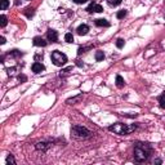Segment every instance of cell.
<instances>
[{
    "mask_svg": "<svg viewBox=\"0 0 165 165\" xmlns=\"http://www.w3.org/2000/svg\"><path fill=\"white\" fill-rule=\"evenodd\" d=\"M133 155H134V160L137 163H143L151 155V146L147 143H137L134 146Z\"/></svg>",
    "mask_w": 165,
    "mask_h": 165,
    "instance_id": "cell-1",
    "label": "cell"
},
{
    "mask_svg": "<svg viewBox=\"0 0 165 165\" xmlns=\"http://www.w3.org/2000/svg\"><path fill=\"white\" fill-rule=\"evenodd\" d=\"M135 129H137V125L135 124L128 125V124H123V123H116V124L111 125L108 128V130L114 132L116 134H120V135H127V134H130L132 132H134Z\"/></svg>",
    "mask_w": 165,
    "mask_h": 165,
    "instance_id": "cell-2",
    "label": "cell"
},
{
    "mask_svg": "<svg viewBox=\"0 0 165 165\" xmlns=\"http://www.w3.org/2000/svg\"><path fill=\"white\" fill-rule=\"evenodd\" d=\"M71 134L77 140H84V138H89L92 135V132L88 130L85 127H81V125H74L71 128Z\"/></svg>",
    "mask_w": 165,
    "mask_h": 165,
    "instance_id": "cell-3",
    "label": "cell"
},
{
    "mask_svg": "<svg viewBox=\"0 0 165 165\" xmlns=\"http://www.w3.org/2000/svg\"><path fill=\"white\" fill-rule=\"evenodd\" d=\"M50 58H52V62L56 64V66H63V64H66V62H67V56L59 50L52 52Z\"/></svg>",
    "mask_w": 165,
    "mask_h": 165,
    "instance_id": "cell-4",
    "label": "cell"
},
{
    "mask_svg": "<svg viewBox=\"0 0 165 165\" xmlns=\"http://www.w3.org/2000/svg\"><path fill=\"white\" fill-rule=\"evenodd\" d=\"M85 11H86V12H89V13H92V12L101 13V12H103V8H102V5L97 4V3H90V4H89L88 6H86Z\"/></svg>",
    "mask_w": 165,
    "mask_h": 165,
    "instance_id": "cell-5",
    "label": "cell"
},
{
    "mask_svg": "<svg viewBox=\"0 0 165 165\" xmlns=\"http://www.w3.org/2000/svg\"><path fill=\"white\" fill-rule=\"evenodd\" d=\"M47 38H48V40L49 41H52V43H56V41L58 40V32L54 31V30H48Z\"/></svg>",
    "mask_w": 165,
    "mask_h": 165,
    "instance_id": "cell-6",
    "label": "cell"
},
{
    "mask_svg": "<svg viewBox=\"0 0 165 165\" xmlns=\"http://www.w3.org/2000/svg\"><path fill=\"white\" fill-rule=\"evenodd\" d=\"M32 72L34 74H40V72H43V71L45 70V67H44V64L43 63H40V62H35L34 64H32Z\"/></svg>",
    "mask_w": 165,
    "mask_h": 165,
    "instance_id": "cell-7",
    "label": "cell"
},
{
    "mask_svg": "<svg viewBox=\"0 0 165 165\" xmlns=\"http://www.w3.org/2000/svg\"><path fill=\"white\" fill-rule=\"evenodd\" d=\"M76 32L80 35V36H83V35H86V34H88V32H89V26H88V25H85V23L80 25L79 27H77Z\"/></svg>",
    "mask_w": 165,
    "mask_h": 165,
    "instance_id": "cell-8",
    "label": "cell"
},
{
    "mask_svg": "<svg viewBox=\"0 0 165 165\" xmlns=\"http://www.w3.org/2000/svg\"><path fill=\"white\" fill-rule=\"evenodd\" d=\"M35 147H36V150H39V151H47L48 148L50 147V143H48V142H38L36 144H35Z\"/></svg>",
    "mask_w": 165,
    "mask_h": 165,
    "instance_id": "cell-9",
    "label": "cell"
},
{
    "mask_svg": "<svg viewBox=\"0 0 165 165\" xmlns=\"http://www.w3.org/2000/svg\"><path fill=\"white\" fill-rule=\"evenodd\" d=\"M32 44L35 45V47H47V41L44 40L43 38H40V36H36V38H34V41H32Z\"/></svg>",
    "mask_w": 165,
    "mask_h": 165,
    "instance_id": "cell-10",
    "label": "cell"
},
{
    "mask_svg": "<svg viewBox=\"0 0 165 165\" xmlns=\"http://www.w3.org/2000/svg\"><path fill=\"white\" fill-rule=\"evenodd\" d=\"M94 23L98 26V27H110V22L105 18H98L94 21Z\"/></svg>",
    "mask_w": 165,
    "mask_h": 165,
    "instance_id": "cell-11",
    "label": "cell"
},
{
    "mask_svg": "<svg viewBox=\"0 0 165 165\" xmlns=\"http://www.w3.org/2000/svg\"><path fill=\"white\" fill-rule=\"evenodd\" d=\"M124 84H125V81H124V79H123L120 75L116 76V86H118V88H123Z\"/></svg>",
    "mask_w": 165,
    "mask_h": 165,
    "instance_id": "cell-12",
    "label": "cell"
},
{
    "mask_svg": "<svg viewBox=\"0 0 165 165\" xmlns=\"http://www.w3.org/2000/svg\"><path fill=\"white\" fill-rule=\"evenodd\" d=\"M23 13H25V16L27 18H31L32 16H34V13H35V9L34 8H26L23 11Z\"/></svg>",
    "mask_w": 165,
    "mask_h": 165,
    "instance_id": "cell-13",
    "label": "cell"
},
{
    "mask_svg": "<svg viewBox=\"0 0 165 165\" xmlns=\"http://www.w3.org/2000/svg\"><path fill=\"white\" fill-rule=\"evenodd\" d=\"M9 6V0H0V9L1 11H5Z\"/></svg>",
    "mask_w": 165,
    "mask_h": 165,
    "instance_id": "cell-14",
    "label": "cell"
},
{
    "mask_svg": "<svg viewBox=\"0 0 165 165\" xmlns=\"http://www.w3.org/2000/svg\"><path fill=\"white\" fill-rule=\"evenodd\" d=\"M103 58H105V53H103L102 50H98L96 52V61H103Z\"/></svg>",
    "mask_w": 165,
    "mask_h": 165,
    "instance_id": "cell-15",
    "label": "cell"
},
{
    "mask_svg": "<svg viewBox=\"0 0 165 165\" xmlns=\"http://www.w3.org/2000/svg\"><path fill=\"white\" fill-rule=\"evenodd\" d=\"M64 41H67V43H74V35L71 34V32H67V34L64 35Z\"/></svg>",
    "mask_w": 165,
    "mask_h": 165,
    "instance_id": "cell-16",
    "label": "cell"
},
{
    "mask_svg": "<svg viewBox=\"0 0 165 165\" xmlns=\"http://www.w3.org/2000/svg\"><path fill=\"white\" fill-rule=\"evenodd\" d=\"M106 1H107L111 6H118V5H120V4H121L123 0H106Z\"/></svg>",
    "mask_w": 165,
    "mask_h": 165,
    "instance_id": "cell-17",
    "label": "cell"
},
{
    "mask_svg": "<svg viewBox=\"0 0 165 165\" xmlns=\"http://www.w3.org/2000/svg\"><path fill=\"white\" fill-rule=\"evenodd\" d=\"M9 54H11L12 57H14V58H19L23 53H22V52H19V50H17V49H14V50H12Z\"/></svg>",
    "mask_w": 165,
    "mask_h": 165,
    "instance_id": "cell-18",
    "label": "cell"
},
{
    "mask_svg": "<svg viewBox=\"0 0 165 165\" xmlns=\"http://www.w3.org/2000/svg\"><path fill=\"white\" fill-rule=\"evenodd\" d=\"M6 23H8V18L5 16H0V26L1 27H5Z\"/></svg>",
    "mask_w": 165,
    "mask_h": 165,
    "instance_id": "cell-19",
    "label": "cell"
},
{
    "mask_svg": "<svg viewBox=\"0 0 165 165\" xmlns=\"http://www.w3.org/2000/svg\"><path fill=\"white\" fill-rule=\"evenodd\" d=\"M159 103H160V107H161V108H165V93H163V94L160 96Z\"/></svg>",
    "mask_w": 165,
    "mask_h": 165,
    "instance_id": "cell-20",
    "label": "cell"
},
{
    "mask_svg": "<svg viewBox=\"0 0 165 165\" xmlns=\"http://www.w3.org/2000/svg\"><path fill=\"white\" fill-rule=\"evenodd\" d=\"M125 16H127V11H125V9H121V11H119V12H118L116 17H118L119 19H123V18L125 17Z\"/></svg>",
    "mask_w": 165,
    "mask_h": 165,
    "instance_id": "cell-21",
    "label": "cell"
},
{
    "mask_svg": "<svg viewBox=\"0 0 165 165\" xmlns=\"http://www.w3.org/2000/svg\"><path fill=\"white\" fill-rule=\"evenodd\" d=\"M81 98H83V96H81V94H79L77 97H74V98H70V99H67V103H70V105H71V103H74V102H77V101H80V99H81Z\"/></svg>",
    "mask_w": 165,
    "mask_h": 165,
    "instance_id": "cell-22",
    "label": "cell"
},
{
    "mask_svg": "<svg viewBox=\"0 0 165 165\" xmlns=\"http://www.w3.org/2000/svg\"><path fill=\"white\" fill-rule=\"evenodd\" d=\"M11 164H16V160L12 155H8V157H6V165H11Z\"/></svg>",
    "mask_w": 165,
    "mask_h": 165,
    "instance_id": "cell-23",
    "label": "cell"
},
{
    "mask_svg": "<svg viewBox=\"0 0 165 165\" xmlns=\"http://www.w3.org/2000/svg\"><path fill=\"white\" fill-rule=\"evenodd\" d=\"M124 44H125V41L123 40V39H118V40H116V47H118L119 49H121V48L124 47Z\"/></svg>",
    "mask_w": 165,
    "mask_h": 165,
    "instance_id": "cell-24",
    "label": "cell"
},
{
    "mask_svg": "<svg viewBox=\"0 0 165 165\" xmlns=\"http://www.w3.org/2000/svg\"><path fill=\"white\" fill-rule=\"evenodd\" d=\"M70 71H72V67H67V69L62 70V71H61V74H59V76L62 77V76H64V75H67V74H69Z\"/></svg>",
    "mask_w": 165,
    "mask_h": 165,
    "instance_id": "cell-25",
    "label": "cell"
},
{
    "mask_svg": "<svg viewBox=\"0 0 165 165\" xmlns=\"http://www.w3.org/2000/svg\"><path fill=\"white\" fill-rule=\"evenodd\" d=\"M88 49H90V47H80L79 49H77V54H83V53H85V50H88Z\"/></svg>",
    "mask_w": 165,
    "mask_h": 165,
    "instance_id": "cell-26",
    "label": "cell"
},
{
    "mask_svg": "<svg viewBox=\"0 0 165 165\" xmlns=\"http://www.w3.org/2000/svg\"><path fill=\"white\" fill-rule=\"evenodd\" d=\"M14 71H16V67H11V69H6V72H8L9 76H13L14 75Z\"/></svg>",
    "mask_w": 165,
    "mask_h": 165,
    "instance_id": "cell-27",
    "label": "cell"
},
{
    "mask_svg": "<svg viewBox=\"0 0 165 165\" xmlns=\"http://www.w3.org/2000/svg\"><path fill=\"white\" fill-rule=\"evenodd\" d=\"M75 4H84V3H86L88 0H72Z\"/></svg>",
    "mask_w": 165,
    "mask_h": 165,
    "instance_id": "cell-28",
    "label": "cell"
},
{
    "mask_svg": "<svg viewBox=\"0 0 165 165\" xmlns=\"http://www.w3.org/2000/svg\"><path fill=\"white\" fill-rule=\"evenodd\" d=\"M18 80H19V81H26V80H27V77H26L25 75H19L18 76Z\"/></svg>",
    "mask_w": 165,
    "mask_h": 165,
    "instance_id": "cell-29",
    "label": "cell"
},
{
    "mask_svg": "<svg viewBox=\"0 0 165 165\" xmlns=\"http://www.w3.org/2000/svg\"><path fill=\"white\" fill-rule=\"evenodd\" d=\"M5 43H6V41H5V38H4V36H1V38H0V44L4 45Z\"/></svg>",
    "mask_w": 165,
    "mask_h": 165,
    "instance_id": "cell-30",
    "label": "cell"
},
{
    "mask_svg": "<svg viewBox=\"0 0 165 165\" xmlns=\"http://www.w3.org/2000/svg\"><path fill=\"white\" fill-rule=\"evenodd\" d=\"M35 59H36V62H38L39 59H43V54H41V56H40V54H38V56H35Z\"/></svg>",
    "mask_w": 165,
    "mask_h": 165,
    "instance_id": "cell-31",
    "label": "cell"
},
{
    "mask_svg": "<svg viewBox=\"0 0 165 165\" xmlns=\"http://www.w3.org/2000/svg\"><path fill=\"white\" fill-rule=\"evenodd\" d=\"M76 64H77V66H79V67H83V66H84V64H83L81 62H80V61H77V63H76Z\"/></svg>",
    "mask_w": 165,
    "mask_h": 165,
    "instance_id": "cell-32",
    "label": "cell"
},
{
    "mask_svg": "<svg viewBox=\"0 0 165 165\" xmlns=\"http://www.w3.org/2000/svg\"><path fill=\"white\" fill-rule=\"evenodd\" d=\"M155 164H161V160L160 159H156V160H155Z\"/></svg>",
    "mask_w": 165,
    "mask_h": 165,
    "instance_id": "cell-33",
    "label": "cell"
}]
</instances>
